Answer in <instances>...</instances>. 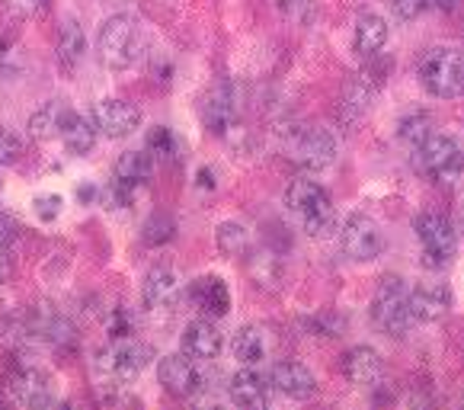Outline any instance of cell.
<instances>
[{
  "mask_svg": "<svg viewBox=\"0 0 464 410\" xmlns=\"http://www.w3.org/2000/svg\"><path fill=\"white\" fill-rule=\"evenodd\" d=\"M340 247L349 260H355V263L375 260L384 247L382 228H378L375 219H369V215H362V212L349 215L346 225H343V231H340Z\"/></svg>",
  "mask_w": 464,
  "mask_h": 410,
  "instance_id": "obj_8",
  "label": "cell"
},
{
  "mask_svg": "<svg viewBox=\"0 0 464 410\" xmlns=\"http://www.w3.org/2000/svg\"><path fill=\"white\" fill-rule=\"evenodd\" d=\"M93 196H96V186H81V190H77V199H81V202H90Z\"/></svg>",
  "mask_w": 464,
  "mask_h": 410,
  "instance_id": "obj_39",
  "label": "cell"
},
{
  "mask_svg": "<svg viewBox=\"0 0 464 410\" xmlns=\"http://www.w3.org/2000/svg\"><path fill=\"white\" fill-rule=\"evenodd\" d=\"M372 100H375V87H372L365 77H355V81L346 83V93H343V106H346L349 116H362V112H369Z\"/></svg>",
  "mask_w": 464,
  "mask_h": 410,
  "instance_id": "obj_27",
  "label": "cell"
},
{
  "mask_svg": "<svg viewBox=\"0 0 464 410\" xmlns=\"http://www.w3.org/2000/svg\"><path fill=\"white\" fill-rule=\"evenodd\" d=\"M218 247L225 253H231V257H240V253L250 250V234H246V228L234 225V221H225V225L218 228Z\"/></svg>",
  "mask_w": 464,
  "mask_h": 410,
  "instance_id": "obj_29",
  "label": "cell"
},
{
  "mask_svg": "<svg viewBox=\"0 0 464 410\" xmlns=\"http://www.w3.org/2000/svg\"><path fill=\"white\" fill-rule=\"evenodd\" d=\"M179 295H183V288H179V279L170 269H150L148 279H144V305L150 311H170V308H177Z\"/></svg>",
  "mask_w": 464,
  "mask_h": 410,
  "instance_id": "obj_20",
  "label": "cell"
},
{
  "mask_svg": "<svg viewBox=\"0 0 464 410\" xmlns=\"http://www.w3.org/2000/svg\"><path fill=\"white\" fill-rule=\"evenodd\" d=\"M227 395H231V401L237 404V407H246V410H260L269 404V395H273V385H269V378L263 376V372L256 369H240L237 376L231 378V385H227Z\"/></svg>",
  "mask_w": 464,
  "mask_h": 410,
  "instance_id": "obj_12",
  "label": "cell"
},
{
  "mask_svg": "<svg viewBox=\"0 0 464 410\" xmlns=\"http://www.w3.org/2000/svg\"><path fill=\"white\" fill-rule=\"evenodd\" d=\"M110 337L112 340H131V337H135V321L125 315L122 308H116L110 315Z\"/></svg>",
  "mask_w": 464,
  "mask_h": 410,
  "instance_id": "obj_33",
  "label": "cell"
},
{
  "mask_svg": "<svg viewBox=\"0 0 464 410\" xmlns=\"http://www.w3.org/2000/svg\"><path fill=\"white\" fill-rule=\"evenodd\" d=\"M372 321L378 330L391 337H403L413 327V308H410V288L401 276H384L372 298Z\"/></svg>",
  "mask_w": 464,
  "mask_h": 410,
  "instance_id": "obj_4",
  "label": "cell"
},
{
  "mask_svg": "<svg viewBox=\"0 0 464 410\" xmlns=\"http://www.w3.org/2000/svg\"><path fill=\"white\" fill-rule=\"evenodd\" d=\"M461 228H464V202H461Z\"/></svg>",
  "mask_w": 464,
  "mask_h": 410,
  "instance_id": "obj_40",
  "label": "cell"
},
{
  "mask_svg": "<svg viewBox=\"0 0 464 410\" xmlns=\"http://www.w3.org/2000/svg\"><path fill=\"white\" fill-rule=\"evenodd\" d=\"M74 110H68L64 102H45L42 110H35L29 116V135L35 142H52V138H62V129L68 122V116Z\"/></svg>",
  "mask_w": 464,
  "mask_h": 410,
  "instance_id": "obj_22",
  "label": "cell"
},
{
  "mask_svg": "<svg viewBox=\"0 0 464 410\" xmlns=\"http://www.w3.org/2000/svg\"><path fill=\"white\" fill-rule=\"evenodd\" d=\"M292 158L304 171H324L336 161V138L327 129L301 132L298 142L292 144Z\"/></svg>",
  "mask_w": 464,
  "mask_h": 410,
  "instance_id": "obj_11",
  "label": "cell"
},
{
  "mask_svg": "<svg viewBox=\"0 0 464 410\" xmlns=\"http://www.w3.org/2000/svg\"><path fill=\"white\" fill-rule=\"evenodd\" d=\"M269 385H273V391H279V395L298 397V401H304V397H311L317 391V382H314V376H311V369L301 363H292V359L273 366Z\"/></svg>",
  "mask_w": 464,
  "mask_h": 410,
  "instance_id": "obj_14",
  "label": "cell"
},
{
  "mask_svg": "<svg viewBox=\"0 0 464 410\" xmlns=\"http://www.w3.org/2000/svg\"><path fill=\"white\" fill-rule=\"evenodd\" d=\"M83 48H87V42H83L81 26H77V23H64L62 35H58V64H62L68 74L83 62Z\"/></svg>",
  "mask_w": 464,
  "mask_h": 410,
  "instance_id": "obj_26",
  "label": "cell"
},
{
  "mask_svg": "<svg viewBox=\"0 0 464 410\" xmlns=\"http://www.w3.org/2000/svg\"><path fill=\"white\" fill-rule=\"evenodd\" d=\"M150 359V349L131 340H112V347H106L96 359V378L102 385H110V388H125L138 378V372L148 366Z\"/></svg>",
  "mask_w": 464,
  "mask_h": 410,
  "instance_id": "obj_5",
  "label": "cell"
},
{
  "mask_svg": "<svg viewBox=\"0 0 464 410\" xmlns=\"http://www.w3.org/2000/svg\"><path fill=\"white\" fill-rule=\"evenodd\" d=\"M7 276H10V250H7V244L0 240V286L7 282Z\"/></svg>",
  "mask_w": 464,
  "mask_h": 410,
  "instance_id": "obj_37",
  "label": "cell"
},
{
  "mask_svg": "<svg viewBox=\"0 0 464 410\" xmlns=\"http://www.w3.org/2000/svg\"><path fill=\"white\" fill-rule=\"evenodd\" d=\"M96 52H100L106 68H112V71L131 68V64L138 62V55L144 52V33L135 16L116 14L102 23L100 35H96Z\"/></svg>",
  "mask_w": 464,
  "mask_h": 410,
  "instance_id": "obj_2",
  "label": "cell"
},
{
  "mask_svg": "<svg viewBox=\"0 0 464 410\" xmlns=\"http://www.w3.org/2000/svg\"><path fill=\"white\" fill-rule=\"evenodd\" d=\"M343 372H346L349 382L359 385V388H372V385L382 382L384 363H382V356H378V349L353 347L346 356H343Z\"/></svg>",
  "mask_w": 464,
  "mask_h": 410,
  "instance_id": "obj_16",
  "label": "cell"
},
{
  "mask_svg": "<svg viewBox=\"0 0 464 410\" xmlns=\"http://www.w3.org/2000/svg\"><path fill=\"white\" fill-rule=\"evenodd\" d=\"M100 199L106 209H112V212H119V209H125V205H131V199H135V186L122 183L119 177H112L110 183L100 190Z\"/></svg>",
  "mask_w": 464,
  "mask_h": 410,
  "instance_id": "obj_30",
  "label": "cell"
},
{
  "mask_svg": "<svg viewBox=\"0 0 464 410\" xmlns=\"http://www.w3.org/2000/svg\"><path fill=\"white\" fill-rule=\"evenodd\" d=\"M458 4H461V0H432V7H439V10H445V14H449V10H455Z\"/></svg>",
  "mask_w": 464,
  "mask_h": 410,
  "instance_id": "obj_38",
  "label": "cell"
},
{
  "mask_svg": "<svg viewBox=\"0 0 464 410\" xmlns=\"http://www.w3.org/2000/svg\"><path fill=\"white\" fill-rule=\"evenodd\" d=\"M410 308H413V317L417 321H439V317L449 315L451 308V292L445 282H423V286L410 288Z\"/></svg>",
  "mask_w": 464,
  "mask_h": 410,
  "instance_id": "obj_15",
  "label": "cell"
},
{
  "mask_svg": "<svg viewBox=\"0 0 464 410\" xmlns=\"http://www.w3.org/2000/svg\"><path fill=\"white\" fill-rule=\"evenodd\" d=\"M426 125H430V122H426V116H413V119H407V122L401 125V135L407 138V142L420 144V142H426V138L432 135Z\"/></svg>",
  "mask_w": 464,
  "mask_h": 410,
  "instance_id": "obj_34",
  "label": "cell"
},
{
  "mask_svg": "<svg viewBox=\"0 0 464 410\" xmlns=\"http://www.w3.org/2000/svg\"><path fill=\"white\" fill-rule=\"evenodd\" d=\"M173 231H177V225H173L170 215H154V219L144 225V240H148V244H164V240L173 238Z\"/></svg>",
  "mask_w": 464,
  "mask_h": 410,
  "instance_id": "obj_31",
  "label": "cell"
},
{
  "mask_svg": "<svg viewBox=\"0 0 464 410\" xmlns=\"http://www.w3.org/2000/svg\"><path fill=\"white\" fill-rule=\"evenodd\" d=\"M417 167L430 180L439 183H458L464 180V148L449 135H430L417 144Z\"/></svg>",
  "mask_w": 464,
  "mask_h": 410,
  "instance_id": "obj_6",
  "label": "cell"
},
{
  "mask_svg": "<svg viewBox=\"0 0 464 410\" xmlns=\"http://www.w3.org/2000/svg\"><path fill=\"white\" fill-rule=\"evenodd\" d=\"M420 83L426 87V93L442 96V100H451V96L464 93V52L451 45H436L430 48L423 58H420Z\"/></svg>",
  "mask_w": 464,
  "mask_h": 410,
  "instance_id": "obj_3",
  "label": "cell"
},
{
  "mask_svg": "<svg viewBox=\"0 0 464 410\" xmlns=\"http://www.w3.org/2000/svg\"><path fill=\"white\" fill-rule=\"evenodd\" d=\"M62 144L71 151V154H77V158L90 154V151H93V144H96L93 119H83L81 112H71L68 122H64V129H62Z\"/></svg>",
  "mask_w": 464,
  "mask_h": 410,
  "instance_id": "obj_23",
  "label": "cell"
},
{
  "mask_svg": "<svg viewBox=\"0 0 464 410\" xmlns=\"http://www.w3.org/2000/svg\"><path fill=\"white\" fill-rule=\"evenodd\" d=\"M189 301L208 317H225L231 308V292L218 276H198L189 286Z\"/></svg>",
  "mask_w": 464,
  "mask_h": 410,
  "instance_id": "obj_18",
  "label": "cell"
},
{
  "mask_svg": "<svg viewBox=\"0 0 464 410\" xmlns=\"http://www.w3.org/2000/svg\"><path fill=\"white\" fill-rule=\"evenodd\" d=\"M355 52L359 58H375L388 45V23L378 14H362L355 23Z\"/></svg>",
  "mask_w": 464,
  "mask_h": 410,
  "instance_id": "obj_21",
  "label": "cell"
},
{
  "mask_svg": "<svg viewBox=\"0 0 464 410\" xmlns=\"http://www.w3.org/2000/svg\"><path fill=\"white\" fill-rule=\"evenodd\" d=\"M183 353L198 359V363H212L215 356L221 353V330L212 321H192L183 330Z\"/></svg>",
  "mask_w": 464,
  "mask_h": 410,
  "instance_id": "obj_19",
  "label": "cell"
},
{
  "mask_svg": "<svg viewBox=\"0 0 464 410\" xmlns=\"http://www.w3.org/2000/svg\"><path fill=\"white\" fill-rule=\"evenodd\" d=\"M58 212H62V196H39L35 199V215L42 221H55Z\"/></svg>",
  "mask_w": 464,
  "mask_h": 410,
  "instance_id": "obj_35",
  "label": "cell"
},
{
  "mask_svg": "<svg viewBox=\"0 0 464 410\" xmlns=\"http://www.w3.org/2000/svg\"><path fill=\"white\" fill-rule=\"evenodd\" d=\"M205 125H208V132H215V135H225L227 129L234 125V119H237V93H234L231 81H218L212 87V93H208V100H205Z\"/></svg>",
  "mask_w": 464,
  "mask_h": 410,
  "instance_id": "obj_13",
  "label": "cell"
},
{
  "mask_svg": "<svg viewBox=\"0 0 464 410\" xmlns=\"http://www.w3.org/2000/svg\"><path fill=\"white\" fill-rule=\"evenodd\" d=\"M158 382L164 385L167 395L173 397H192L202 391L205 378L198 369V359L179 353V356H164L158 363Z\"/></svg>",
  "mask_w": 464,
  "mask_h": 410,
  "instance_id": "obj_9",
  "label": "cell"
},
{
  "mask_svg": "<svg viewBox=\"0 0 464 410\" xmlns=\"http://www.w3.org/2000/svg\"><path fill=\"white\" fill-rule=\"evenodd\" d=\"M150 173H154V154H150V151H129V154H122V158L116 161V167H112V177L135 186V190L141 183H148Z\"/></svg>",
  "mask_w": 464,
  "mask_h": 410,
  "instance_id": "obj_24",
  "label": "cell"
},
{
  "mask_svg": "<svg viewBox=\"0 0 464 410\" xmlns=\"http://www.w3.org/2000/svg\"><path fill=\"white\" fill-rule=\"evenodd\" d=\"M93 119L96 132L106 138H129L131 132L141 125V110L129 100H100L93 102Z\"/></svg>",
  "mask_w": 464,
  "mask_h": 410,
  "instance_id": "obj_10",
  "label": "cell"
},
{
  "mask_svg": "<svg viewBox=\"0 0 464 410\" xmlns=\"http://www.w3.org/2000/svg\"><path fill=\"white\" fill-rule=\"evenodd\" d=\"M231 349H234V356H237L244 366L263 363V356H266V334H263L260 327L246 324V327H240L237 334H234Z\"/></svg>",
  "mask_w": 464,
  "mask_h": 410,
  "instance_id": "obj_25",
  "label": "cell"
},
{
  "mask_svg": "<svg viewBox=\"0 0 464 410\" xmlns=\"http://www.w3.org/2000/svg\"><path fill=\"white\" fill-rule=\"evenodd\" d=\"M23 154V142L14 135V132H4L0 129V164L4 167H14Z\"/></svg>",
  "mask_w": 464,
  "mask_h": 410,
  "instance_id": "obj_32",
  "label": "cell"
},
{
  "mask_svg": "<svg viewBox=\"0 0 464 410\" xmlns=\"http://www.w3.org/2000/svg\"><path fill=\"white\" fill-rule=\"evenodd\" d=\"M7 7L14 10V16L29 20V16H35L42 7H45V0H7Z\"/></svg>",
  "mask_w": 464,
  "mask_h": 410,
  "instance_id": "obj_36",
  "label": "cell"
},
{
  "mask_svg": "<svg viewBox=\"0 0 464 410\" xmlns=\"http://www.w3.org/2000/svg\"><path fill=\"white\" fill-rule=\"evenodd\" d=\"M14 388V401L23 407H52L55 404V388H52V378L39 369H23L20 376L10 382Z\"/></svg>",
  "mask_w": 464,
  "mask_h": 410,
  "instance_id": "obj_17",
  "label": "cell"
},
{
  "mask_svg": "<svg viewBox=\"0 0 464 410\" xmlns=\"http://www.w3.org/2000/svg\"><path fill=\"white\" fill-rule=\"evenodd\" d=\"M417 240L423 247V263L426 267H445L458 250V234L451 221L439 212H423L417 219Z\"/></svg>",
  "mask_w": 464,
  "mask_h": 410,
  "instance_id": "obj_7",
  "label": "cell"
},
{
  "mask_svg": "<svg viewBox=\"0 0 464 410\" xmlns=\"http://www.w3.org/2000/svg\"><path fill=\"white\" fill-rule=\"evenodd\" d=\"M391 4H397V0H391Z\"/></svg>",
  "mask_w": 464,
  "mask_h": 410,
  "instance_id": "obj_41",
  "label": "cell"
},
{
  "mask_svg": "<svg viewBox=\"0 0 464 410\" xmlns=\"http://www.w3.org/2000/svg\"><path fill=\"white\" fill-rule=\"evenodd\" d=\"M148 151L154 154V161H173L179 154V142L167 125H158L148 135Z\"/></svg>",
  "mask_w": 464,
  "mask_h": 410,
  "instance_id": "obj_28",
  "label": "cell"
},
{
  "mask_svg": "<svg viewBox=\"0 0 464 410\" xmlns=\"http://www.w3.org/2000/svg\"><path fill=\"white\" fill-rule=\"evenodd\" d=\"M285 205L288 212L298 215V221L304 225L307 234H327L336 228V209H334V199L330 192L324 190L317 180L311 177H298L288 183L285 190Z\"/></svg>",
  "mask_w": 464,
  "mask_h": 410,
  "instance_id": "obj_1",
  "label": "cell"
}]
</instances>
